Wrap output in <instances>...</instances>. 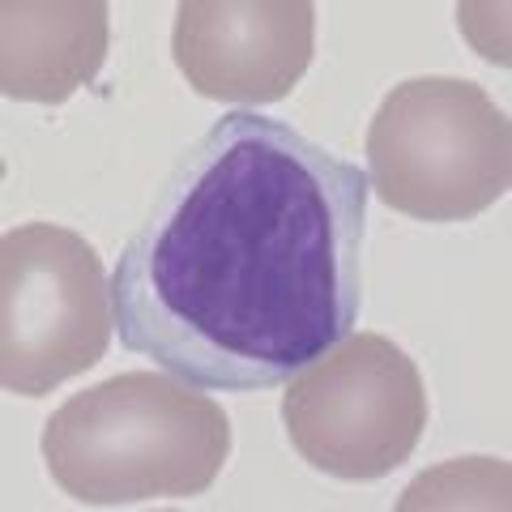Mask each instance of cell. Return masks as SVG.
<instances>
[{
	"instance_id": "2",
	"label": "cell",
	"mask_w": 512,
	"mask_h": 512,
	"mask_svg": "<svg viewBox=\"0 0 512 512\" xmlns=\"http://www.w3.org/2000/svg\"><path fill=\"white\" fill-rule=\"evenodd\" d=\"M52 483L77 504L120 508L205 495L231 457V419L180 376L120 372L73 393L43 427Z\"/></svg>"
},
{
	"instance_id": "4",
	"label": "cell",
	"mask_w": 512,
	"mask_h": 512,
	"mask_svg": "<svg viewBox=\"0 0 512 512\" xmlns=\"http://www.w3.org/2000/svg\"><path fill=\"white\" fill-rule=\"evenodd\" d=\"M282 423L312 470L376 483L419 448L427 389L414 359L384 333H346L286 380Z\"/></svg>"
},
{
	"instance_id": "5",
	"label": "cell",
	"mask_w": 512,
	"mask_h": 512,
	"mask_svg": "<svg viewBox=\"0 0 512 512\" xmlns=\"http://www.w3.org/2000/svg\"><path fill=\"white\" fill-rule=\"evenodd\" d=\"M116 329L111 282L86 235L26 222L0 239V384L43 397L94 367Z\"/></svg>"
},
{
	"instance_id": "6",
	"label": "cell",
	"mask_w": 512,
	"mask_h": 512,
	"mask_svg": "<svg viewBox=\"0 0 512 512\" xmlns=\"http://www.w3.org/2000/svg\"><path fill=\"white\" fill-rule=\"evenodd\" d=\"M316 47L308 0H180L171 56L201 99L282 103L299 86Z\"/></svg>"
},
{
	"instance_id": "1",
	"label": "cell",
	"mask_w": 512,
	"mask_h": 512,
	"mask_svg": "<svg viewBox=\"0 0 512 512\" xmlns=\"http://www.w3.org/2000/svg\"><path fill=\"white\" fill-rule=\"evenodd\" d=\"M367 171L227 111L175 158L111 274L124 350L205 393L278 389L355 333Z\"/></svg>"
},
{
	"instance_id": "7",
	"label": "cell",
	"mask_w": 512,
	"mask_h": 512,
	"mask_svg": "<svg viewBox=\"0 0 512 512\" xmlns=\"http://www.w3.org/2000/svg\"><path fill=\"white\" fill-rule=\"evenodd\" d=\"M107 60L103 0H5L0 5V90L22 103H64Z\"/></svg>"
},
{
	"instance_id": "3",
	"label": "cell",
	"mask_w": 512,
	"mask_h": 512,
	"mask_svg": "<svg viewBox=\"0 0 512 512\" xmlns=\"http://www.w3.org/2000/svg\"><path fill=\"white\" fill-rule=\"evenodd\" d=\"M367 184L419 222H470L512 184V128L466 77H410L367 124Z\"/></svg>"
}]
</instances>
